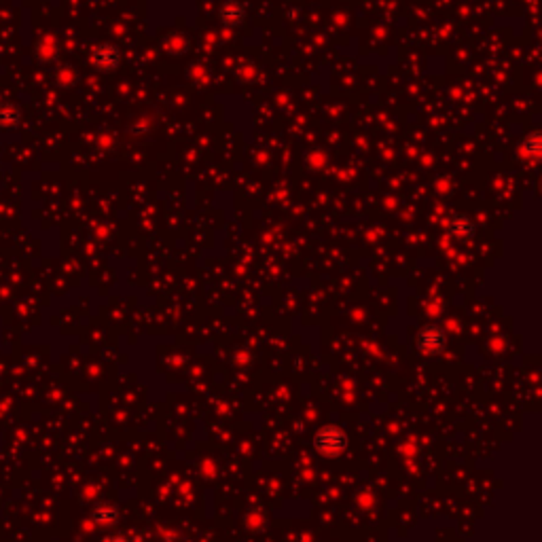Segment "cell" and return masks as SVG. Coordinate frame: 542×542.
Listing matches in <instances>:
<instances>
[{"label":"cell","instance_id":"1","mask_svg":"<svg viewBox=\"0 0 542 542\" xmlns=\"http://www.w3.org/2000/svg\"><path fill=\"white\" fill-rule=\"evenodd\" d=\"M119 51L110 45H100V47H95L93 55H91V64L98 70L102 72H110L119 66Z\"/></svg>","mask_w":542,"mask_h":542},{"label":"cell","instance_id":"2","mask_svg":"<svg viewBox=\"0 0 542 542\" xmlns=\"http://www.w3.org/2000/svg\"><path fill=\"white\" fill-rule=\"evenodd\" d=\"M21 115L17 110V106L13 104H3L0 106V127H15L19 123Z\"/></svg>","mask_w":542,"mask_h":542}]
</instances>
